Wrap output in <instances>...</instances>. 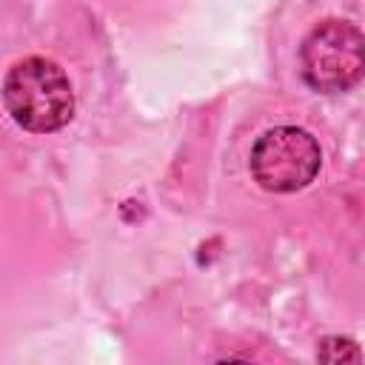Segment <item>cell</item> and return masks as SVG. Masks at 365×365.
Segmentation results:
<instances>
[{
    "instance_id": "obj_1",
    "label": "cell",
    "mask_w": 365,
    "mask_h": 365,
    "mask_svg": "<svg viewBox=\"0 0 365 365\" xmlns=\"http://www.w3.org/2000/svg\"><path fill=\"white\" fill-rule=\"evenodd\" d=\"M3 103L14 123L34 134L60 131L74 117L71 83L66 71L46 57H26L9 68Z\"/></svg>"
},
{
    "instance_id": "obj_2",
    "label": "cell",
    "mask_w": 365,
    "mask_h": 365,
    "mask_svg": "<svg viewBox=\"0 0 365 365\" xmlns=\"http://www.w3.org/2000/svg\"><path fill=\"white\" fill-rule=\"evenodd\" d=\"M302 80L319 94H339L359 83L365 68L362 31L348 20H322L299 46Z\"/></svg>"
},
{
    "instance_id": "obj_3",
    "label": "cell",
    "mask_w": 365,
    "mask_h": 365,
    "mask_svg": "<svg viewBox=\"0 0 365 365\" xmlns=\"http://www.w3.org/2000/svg\"><path fill=\"white\" fill-rule=\"evenodd\" d=\"M322 165L319 143L297 125L268 128L251 148V174L259 188L291 194L314 182Z\"/></svg>"
},
{
    "instance_id": "obj_4",
    "label": "cell",
    "mask_w": 365,
    "mask_h": 365,
    "mask_svg": "<svg viewBox=\"0 0 365 365\" xmlns=\"http://www.w3.org/2000/svg\"><path fill=\"white\" fill-rule=\"evenodd\" d=\"M317 356L322 362H359L362 359L356 342H351L345 336H325L317 348Z\"/></svg>"
}]
</instances>
